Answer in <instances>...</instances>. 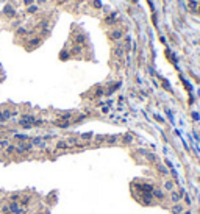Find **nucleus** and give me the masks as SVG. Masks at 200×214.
<instances>
[{"mask_svg":"<svg viewBox=\"0 0 200 214\" xmlns=\"http://www.w3.org/2000/svg\"><path fill=\"white\" fill-rule=\"evenodd\" d=\"M153 195H155V197H157V199H158V200H163V199H164V194H163V192H161V191H159V189H155V191H153Z\"/></svg>","mask_w":200,"mask_h":214,"instance_id":"1","label":"nucleus"},{"mask_svg":"<svg viewBox=\"0 0 200 214\" xmlns=\"http://www.w3.org/2000/svg\"><path fill=\"white\" fill-rule=\"evenodd\" d=\"M172 213L174 214H178V213H181V205L178 203V205H175L174 208H172Z\"/></svg>","mask_w":200,"mask_h":214,"instance_id":"2","label":"nucleus"},{"mask_svg":"<svg viewBox=\"0 0 200 214\" xmlns=\"http://www.w3.org/2000/svg\"><path fill=\"white\" fill-rule=\"evenodd\" d=\"M172 186H174V184H172L170 181H166V184H164V188H166V189H167V191H170V189H172Z\"/></svg>","mask_w":200,"mask_h":214,"instance_id":"3","label":"nucleus"},{"mask_svg":"<svg viewBox=\"0 0 200 214\" xmlns=\"http://www.w3.org/2000/svg\"><path fill=\"white\" fill-rule=\"evenodd\" d=\"M180 200V195L178 194H172V202H178Z\"/></svg>","mask_w":200,"mask_h":214,"instance_id":"4","label":"nucleus"}]
</instances>
